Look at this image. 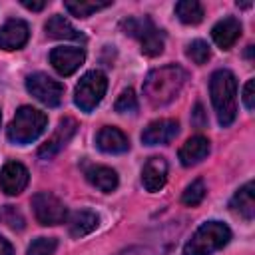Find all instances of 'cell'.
Instances as JSON below:
<instances>
[{"label": "cell", "mask_w": 255, "mask_h": 255, "mask_svg": "<svg viewBox=\"0 0 255 255\" xmlns=\"http://www.w3.org/2000/svg\"><path fill=\"white\" fill-rule=\"evenodd\" d=\"M185 82H187V72L181 66L169 64V66L151 70L147 74L143 82V94L153 108H161L171 104L179 96Z\"/></svg>", "instance_id": "obj_1"}, {"label": "cell", "mask_w": 255, "mask_h": 255, "mask_svg": "<svg viewBox=\"0 0 255 255\" xmlns=\"http://www.w3.org/2000/svg\"><path fill=\"white\" fill-rule=\"evenodd\" d=\"M211 104L215 108L217 120L223 128L231 126L237 116V78L229 70H217L209 80Z\"/></svg>", "instance_id": "obj_2"}, {"label": "cell", "mask_w": 255, "mask_h": 255, "mask_svg": "<svg viewBox=\"0 0 255 255\" xmlns=\"http://www.w3.org/2000/svg\"><path fill=\"white\" fill-rule=\"evenodd\" d=\"M48 126V118L44 112L32 108V106H22L14 120L10 122L8 126V139L12 143H18V145H26V143H32L34 139H38L44 129Z\"/></svg>", "instance_id": "obj_3"}, {"label": "cell", "mask_w": 255, "mask_h": 255, "mask_svg": "<svg viewBox=\"0 0 255 255\" xmlns=\"http://www.w3.org/2000/svg\"><path fill=\"white\" fill-rule=\"evenodd\" d=\"M231 239V231L221 221H207L191 235L183 247V255H211L223 249Z\"/></svg>", "instance_id": "obj_4"}, {"label": "cell", "mask_w": 255, "mask_h": 255, "mask_svg": "<svg viewBox=\"0 0 255 255\" xmlns=\"http://www.w3.org/2000/svg\"><path fill=\"white\" fill-rule=\"evenodd\" d=\"M126 34L133 36L141 44V52L149 58L159 56L163 52V34L151 24L147 18H128L122 22Z\"/></svg>", "instance_id": "obj_5"}, {"label": "cell", "mask_w": 255, "mask_h": 255, "mask_svg": "<svg viewBox=\"0 0 255 255\" xmlns=\"http://www.w3.org/2000/svg\"><path fill=\"white\" fill-rule=\"evenodd\" d=\"M108 88V80L100 70H92L84 74L74 90V102L82 112H92L104 98Z\"/></svg>", "instance_id": "obj_6"}, {"label": "cell", "mask_w": 255, "mask_h": 255, "mask_svg": "<svg viewBox=\"0 0 255 255\" xmlns=\"http://www.w3.org/2000/svg\"><path fill=\"white\" fill-rule=\"evenodd\" d=\"M26 90L38 102H42L48 108L60 106L62 98H64V86L58 80H54V78H50L48 74H42V72L32 74V76L26 78Z\"/></svg>", "instance_id": "obj_7"}, {"label": "cell", "mask_w": 255, "mask_h": 255, "mask_svg": "<svg viewBox=\"0 0 255 255\" xmlns=\"http://www.w3.org/2000/svg\"><path fill=\"white\" fill-rule=\"evenodd\" d=\"M32 209H34V215L38 219L40 225H58V223H64L66 221V207L64 203L48 193V191H40L32 197Z\"/></svg>", "instance_id": "obj_8"}, {"label": "cell", "mask_w": 255, "mask_h": 255, "mask_svg": "<svg viewBox=\"0 0 255 255\" xmlns=\"http://www.w3.org/2000/svg\"><path fill=\"white\" fill-rule=\"evenodd\" d=\"M86 60V52L82 48H54L50 52V64L60 76H72Z\"/></svg>", "instance_id": "obj_9"}, {"label": "cell", "mask_w": 255, "mask_h": 255, "mask_svg": "<svg viewBox=\"0 0 255 255\" xmlns=\"http://www.w3.org/2000/svg\"><path fill=\"white\" fill-rule=\"evenodd\" d=\"M28 179H30V173L20 161H8L0 169V189L6 195L22 193L28 185Z\"/></svg>", "instance_id": "obj_10"}, {"label": "cell", "mask_w": 255, "mask_h": 255, "mask_svg": "<svg viewBox=\"0 0 255 255\" xmlns=\"http://www.w3.org/2000/svg\"><path fill=\"white\" fill-rule=\"evenodd\" d=\"M179 133V124L175 120H155L147 124V128L141 131V141L145 145H159L169 143Z\"/></svg>", "instance_id": "obj_11"}, {"label": "cell", "mask_w": 255, "mask_h": 255, "mask_svg": "<svg viewBox=\"0 0 255 255\" xmlns=\"http://www.w3.org/2000/svg\"><path fill=\"white\" fill-rule=\"evenodd\" d=\"M30 36V28L24 20L12 18L0 28V48L2 50H20Z\"/></svg>", "instance_id": "obj_12"}, {"label": "cell", "mask_w": 255, "mask_h": 255, "mask_svg": "<svg viewBox=\"0 0 255 255\" xmlns=\"http://www.w3.org/2000/svg\"><path fill=\"white\" fill-rule=\"evenodd\" d=\"M74 131H76V122L72 120V118H64V120H60V124H58V128H56V131L52 133V137L38 149V155L42 157V159H50V157H54L70 139H72V135H74Z\"/></svg>", "instance_id": "obj_13"}, {"label": "cell", "mask_w": 255, "mask_h": 255, "mask_svg": "<svg viewBox=\"0 0 255 255\" xmlns=\"http://www.w3.org/2000/svg\"><path fill=\"white\" fill-rule=\"evenodd\" d=\"M167 181V161L163 157H149L141 169V183L147 191H159Z\"/></svg>", "instance_id": "obj_14"}, {"label": "cell", "mask_w": 255, "mask_h": 255, "mask_svg": "<svg viewBox=\"0 0 255 255\" xmlns=\"http://www.w3.org/2000/svg\"><path fill=\"white\" fill-rule=\"evenodd\" d=\"M96 145L104 153H124V151L129 149V139H128V135L122 129L106 126V128H102L98 131Z\"/></svg>", "instance_id": "obj_15"}, {"label": "cell", "mask_w": 255, "mask_h": 255, "mask_svg": "<svg viewBox=\"0 0 255 255\" xmlns=\"http://www.w3.org/2000/svg\"><path fill=\"white\" fill-rule=\"evenodd\" d=\"M239 36H241V24H239V20L233 18V16H227V18L219 20V22L213 26V30H211V38H213V42H215L221 50H229V48L237 42Z\"/></svg>", "instance_id": "obj_16"}, {"label": "cell", "mask_w": 255, "mask_h": 255, "mask_svg": "<svg viewBox=\"0 0 255 255\" xmlns=\"http://www.w3.org/2000/svg\"><path fill=\"white\" fill-rule=\"evenodd\" d=\"M209 153V139L203 135H193L189 137L181 147H179V161L185 167H191L195 163H199L201 159H205Z\"/></svg>", "instance_id": "obj_17"}, {"label": "cell", "mask_w": 255, "mask_h": 255, "mask_svg": "<svg viewBox=\"0 0 255 255\" xmlns=\"http://www.w3.org/2000/svg\"><path fill=\"white\" fill-rule=\"evenodd\" d=\"M44 30H46V36L48 38H54V40H76V42H84V34L78 32L64 16L60 14H54L46 24H44Z\"/></svg>", "instance_id": "obj_18"}, {"label": "cell", "mask_w": 255, "mask_h": 255, "mask_svg": "<svg viewBox=\"0 0 255 255\" xmlns=\"http://www.w3.org/2000/svg\"><path fill=\"white\" fill-rule=\"evenodd\" d=\"M86 179L98 187L100 191L104 193H110L118 187V173L112 169V167H106V165H88L86 171H84Z\"/></svg>", "instance_id": "obj_19"}, {"label": "cell", "mask_w": 255, "mask_h": 255, "mask_svg": "<svg viewBox=\"0 0 255 255\" xmlns=\"http://www.w3.org/2000/svg\"><path fill=\"white\" fill-rule=\"evenodd\" d=\"M229 207L239 217H243L247 221L253 219V215H255V197H253V183L251 181L245 183L241 189H237V193L229 201Z\"/></svg>", "instance_id": "obj_20"}, {"label": "cell", "mask_w": 255, "mask_h": 255, "mask_svg": "<svg viewBox=\"0 0 255 255\" xmlns=\"http://www.w3.org/2000/svg\"><path fill=\"white\" fill-rule=\"evenodd\" d=\"M98 215L90 209H80L76 213H72L70 221H68V229L72 237H84L88 233H92L98 227Z\"/></svg>", "instance_id": "obj_21"}, {"label": "cell", "mask_w": 255, "mask_h": 255, "mask_svg": "<svg viewBox=\"0 0 255 255\" xmlns=\"http://www.w3.org/2000/svg\"><path fill=\"white\" fill-rule=\"evenodd\" d=\"M175 16L183 24H199L203 20V6L197 0H181L175 4Z\"/></svg>", "instance_id": "obj_22"}, {"label": "cell", "mask_w": 255, "mask_h": 255, "mask_svg": "<svg viewBox=\"0 0 255 255\" xmlns=\"http://www.w3.org/2000/svg\"><path fill=\"white\" fill-rule=\"evenodd\" d=\"M112 2H74V0H66L64 2V8L76 16V18H88L92 16L94 12L102 10V8H108Z\"/></svg>", "instance_id": "obj_23"}, {"label": "cell", "mask_w": 255, "mask_h": 255, "mask_svg": "<svg viewBox=\"0 0 255 255\" xmlns=\"http://www.w3.org/2000/svg\"><path fill=\"white\" fill-rule=\"evenodd\" d=\"M203 197H205V183H203V179H193L185 187V191L181 193V201L185 205H189V207L199 205L203 201Z\"/></svg>", "instance_id": "obj_24"}, {"label": "cell", "mask_w": 255, "mask_h": 255, "mask_svg": "<svg viewBox=\"0 0 255 255\" xmlns=\"http://www.w3.org/2000/svg\"><path fill=\"white\" fill-rule=\"evenodd\" d=\"M185 54H187V58H189L191 62H195V64L201 66V64H205V62L209 60L211 50H209L207 42H203V40H193L191 44H187Z\"/></svg>", "instance_id": "obj_25"}, {"label": "cell", "mask_w": 255, "mask_h": 255, "mask_svg": "<svg viewBox=\"0 0 255 255\" xmlns=\"http://www.w3.org/2000/svg\"><path fill=\"white\" fill-rule=\"evenodd\" d=\"M58 241L54 237H38L28 245L26 255H54Z\"/></svg>", "instance_id": "obj_26"}, {"label": "cell", "mask_w": 255, "mask_h": 255, "mask_svg": "<svg viewBox=\"0 0 255 255\" xmlns=\"http://www.w3.org/2000/svg\"><path fill=\"white\" fill-rule=\"evenodd\" d=\"M116 112L118 114H135L137 112V98L133 94V90H124L120 94V98L116 100Z\"/></svg>", "instance_id": "obj_27"}, {"label": "cell", "mask_w": 255, "mask_h": 255, "mask_svg": "<svg viewBox=\"0 0 255 255\" xmlns=\"http://www.w3.org/2000/svg\"><path fill=\"white\" fill-rule=\"evenodd\" d=\"M0 221H4L10 229H24V217H22V213L16 209V207H12V205H6L2 211H0Z\"/></svg>", "instance_id": "obj_28"}, {"label": "cell", "mask_w": 255, "mask_h": 255, "mask_svg": "<svg viewBox=\"0 0 255 255\" xmlns=\"http://www.w3.org/2000/svg\"><path fill=\"white\" fill-rule=\"evenodd\" d=\"M253 86H255V82L253 80H247V84H245V88H243V104H245V108L251 112L253 108H255V96H253Z\"/></svg>", "instance_id": "obj_29"}, {"label": "cell", "mask_w": 255, "mask_h": 255, "mask_svg": "<svg viewBox=\"0 0 255 255\" xmlns=\"http://www.w3.org/2000/svg\"><path fill=\"white\" fill-rule=\"evenodd\" d=\"M46 4L48 2H30V0H22V6L24 8H28V10H34V12H40V10H44L46 8Z\"/></svg>", "instance_id": "obj_30"}, {"label": "cell", "mask_w": 255, "mask_h": 255, "mask_svg": "<svg viewBox=\"0 0 255 255\" xmlns=\"http://www.w3.org/2000/svg\"><path fill=\"white\" fill-rule=\"evenodd\" d=\"M0 255H14L12 243H10L8 239H4L2 235H0Z\"/></svg>", "instance_id": "obj_31"}, {"label": "cell", "mask_w": 255, "mask_h": 255, "mask_svg": "<svg viewBox=\"0 0 255 255\" xmlns=\"http://www.w3.org/2000/svg\"><path fill=\"white\" fill-rule=\"evenodd\" d=\"M193 116H195V124H197V128H201V126H205V116H203V108H201V104H197L195 106V112H193Z\"/></svg>", "instance_id": "obj_32"}, {"label": "cell", "mask_w": 255, "mask_h": 255, "mask_svg": "<svg viewBox=\"0 0 255 255\" xmlns=\"http://www.w3.org/2000/svg\"><path fill=\"white\" fill-rule=\"evenodd\" d=\"M122 255H135V251L131 249V251H126V253H122ZM139 255H155V253H151L149 249H139Z\"/></svg>", "instance_id": "obj_33"}]
</instances>
